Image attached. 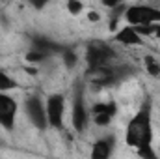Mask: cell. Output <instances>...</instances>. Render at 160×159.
Returning a JSON list of instances; mask_svg holds the SVG:
<instances>
[{"label":"cell","instance_id":"6da1fadb","mask_svg":"<svg viewBox=\"0 0 160 159\" xmlns=\"http://www.w3.org/2000/svg\"><path fill=\"white\" fill-rule=\"evenodd\" d=\"M153 114H151V105L149 101L140 107V111L128 120L127 129H125V142L128 148H142V146H151L153 144Z\"/></svg>","mask_w":160,"mask_h":159},{"label":"cell","instance_id":"7a4b0ae2","mask_svg":"<svg viewBox=\"0 0 160 159\" xmlns=\"http://www.w3.org/2000/svg\"><path fill=\"white\" fill-rule=\"evenodd\" d=\"M123 19L128 26H147V25H157L160 23V9L155 6H147V4H132L127 6Z\"/></svg>","mask_w":160,"mask_h":159},{"label":"cell","instance_id":"3957f363","mask_svg":"<svg viewBox=\"0 0 160 159\" xmlns=\"http://www.w3.org/2000/svg\"><path fill=\"white\" fill-rule=\"evenodd\" d=\"M45 112H47V122L48 127L62 129L63 127V118H65V97L63 94H48L45 99Z\"/></svg>","mask_w":160,"mask_h":159},{"label":"cell","instance_id":"277c9868","mask_svg":"<svg viewBox=\"0 0 160 159\" xmlns=\"http://www.w3.org/2000/svg\"><path fill=\"white\" fill-rule=\"evenodd\" d=\"M114 56V51L104 45V43H91L88 49H86V62H88V68L89 71L93 69H99V68H106L110 64V58Z\"/></svg>","mask_w":160,"mask_h":159},{"label":"cell","instance_id":"5b68a950","mask_svg":"<svg viewBox=\"0 0 160 159\" xmlns=\"http://www.w3.org/2000/svg\"><path fill=\"white\" fill-rule=\"evenodd\" d=\"M24 111H26V116L28 120L41 131H45L48 127V122H47V112H45V101H41L39 96H30L26 97L24 101Z\"/></svg>","mask_w":160,"mask_h":159},{"label":"cell","instance_id":"8992f818","mask_svg":"<svg viewBox=\"0 0 160 159\" xmlns=\"http://www.w3.org/2000/svg\"><path fill=\"white\" fill-rule=\"evenodd\" d=\"M17 112H19V105L15 97L0 92V127H4L6 131H13L17 122Z\"/></svg>","mask_w":160,"mask_h":159},{"label":"cell","instance_id":"52a82bcc","mask_svg":"<svg viewBox=\"0 0 160 159\" xmlns=\"http://www.w3.org/2000/svg\"><path fill=\"white\" fill-rule=\"evenodd\" d=\"M91 120L95 122V125L99 127H106L110 125V122L118 114V105L114 101H106V103H95L89 111Z\"/></svg>","mask_w":160,"mask_h":159},{"label":"cell","instance_id":"ba28073f","mask_svg":"<svg viewBox=\"0 0 160 159\" xmlns=\"http://www.w3.org/2000/svg\"><path fill=\"white\" fill-rule=\"evenodd\" d=\"M88 122H89V112H88V109H86L82 92H77V96H75V99H73L71 123H73V127H75L77 133H84L86 127H88Z\"/></svg>","mask_w":160,"mask_h":159},{"label":"cell","instance_id":"9c48e42d","mask_svg":"<svg viewBox=\"0 0 160 159\" xmlns=\"http://www.w3.org/2000/svg\"><path fill=\"white\" fill-rule=\"evenodd\" d=\"M112 40L116 41V43H119V45H127V47H130V45H142L143 43V38L136 32V28H132L128 25L118 28V32L114 34Z\"/></svg>","mask_w":160,"mask_h":159},{"label":"cell","instance_id":"30bf717a","mask_svg":"<svg viewBox=\"0 0 160 159\" xmlns=\"http://www.w3.org/2000/svg\"><path fill=\"white\" fill-rule=\"evenodd\" d=\"M112 152H114V142H112V139L104 137V139H99L93 142L89 159H112Z\"/></svg>","mask_w":160,"mask_h":159},{"label":"cell","instance_id":"8fae6325","mask_svg":"<svg viewBox=\"0 0 160 159\" xmlns=\"http://www.w3.org/2000/svg\"><path fill=\"white\" fill-rule=\"evenodd\" d=\"M143 66H145V71H147L151 77H155V79L160 77V60L157 56L147 54V56L143 58Z\"/></svg>","mask_w":160,"mask_h":159},{"label":"cell","instance_id":"7c38bea8","mask_svg":"<svg viewBox=\"0 0 160 159\" xmlns=\"http://www.w3.org/2000/svg\"><path fill=\"white\" fill-rule=\"evenodd\" d=\"M19 84H17V80L11 79V75H8V73H4V71H0V92L2 94H8L9 90H15Z\"/></svg>","mask_w":160,"mask_h":159},{"label":"cell","instance_id":"4fadbf2b","mask_svg":"<svg viewBox=\"0 0 160 159\" xmlns=\"http://www.w3.org/2000/svg\"><path fill=\"white\" fill-rule=\"evenodd\" d=\"M63 64H65L67 69H73V68L78 64V56H77V52L71 51V49H65V51H63Z\"/></svg>","mask_w":160,"mask_h":159},{"label":"cell","instance_id":"5bb4252c","mask_svg":"<svg viewBox=\"0 0 160 159\" xmlns=\"http://www.w3.org/2000/svg\"><path fill=\"white\" fill-rule=\"evenodd\" d=\"M45 58H47V54L41 52V51H36V49H34V51H28L26 56H24V60H26L28 64H34V66H36V64H41Z\"/></svg>","mask_w":160,"mask_h":159},{"label":"cell","instance_id":"9a60e30c","mask_svg":"<svg viewBox=\"0 0 160 159\" xmlns=\"http://www.w3.org/2000/svg\"><path fill=\"white\" fill-rule=\"evenodd\" d=\"M136 154H138L140 159H158L155 148H153V144H151V146H142V148H138Z\"/></svg>","mask_w":160,"mask_h":159},{"label":"cell","instance_id":"2e32d148","mask_svg":"<svg viewBox=\"0 0 160 159\" xmlns=\"http://www.w3.org/2000/svg\"><path fill=\"white\" fill-rule=\"evenodd\" d=\"M65 9L69 11V15H80L84 11V4L80 0H69L65 2Z\"/></svg>","mask_w":160,"mask_h":159},{"label":"cell","instance_id":"e0dca14e","mask_svg":"<svg viewBox=\"0 0 160 159\" xmlns=\"http://www.w3.org/2000/svg\"><path fill=\"white\" fill-rule=\"evenodd\" d=\"M101 19H102L101 11H97V9H91V11H88V21H89V23H99Z\"/></svg>","mask_w":160,"mask_h":159},{"label":"cell","instance_id":"ac0fdd59","mask_svg":"<svg viewBox=\"0 0 160 159\" xmlns=\"http://www.w3.org/2000/svg\"><path fill=\"white\" fill-rule=\"evenodd\" d=\"M153 36H155V38H160V23L155 25V32H153Z\"/></svg>","mask_w":160,"mask_h":159}]
</instances>
